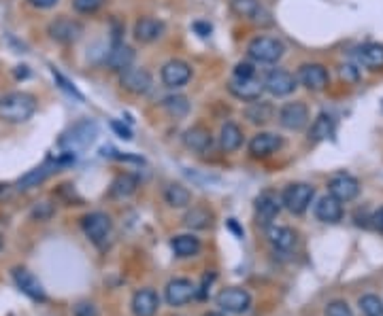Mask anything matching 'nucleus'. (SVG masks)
Masks as SVG:
<instances>
[{
	"instance_id": "nucleus-1",
	"label": "nucleus",
	"mask_w": 383,
	"mask_h": 316,
	"mask_svg": "<svg viewBox=\"0 0 383 316\" xmlns=\"http://www.w3.org/2000/svg\"><path fill=\"white\" fill-rule=\"evenodd\" d=\"M36 111V98L26 92H11L0 98V119L9 123H24Z\"/></svg>"
},
{
	"instance_id": "nucleus-2",
	"label": "nucleus",
	"mask_w": 383,
	"mask_h": 316,
	"mask_svg": "<svg viewBox=\"0 0 383 316\" xmlns=\"http://www.w3.org/2000/svg\"><path fill=\"white\" fill-rule=\"evenodd\" d=\"M96 136H98V123L94 119H82V121H77L69 132L62 134L58 144H60V149L77 153V151L88 149L96 140Z\"/></svg>"
},
{
	"instance_id": "nucleus-3",
	"label": "nucleus",
	"mask_w": 383,
	"mask_h": 316,
	"mask_svg": "<svg viewBox=\"0 0 383 316\" xmlns=\"http://www.w3.org/2000/svg\"><path fill=\"white\" fill-rule=\"evenodd\" d=\"M284 53L286 45L275 36H256L247 47V55L258 64H277Z\"/></svg>"
},
{
	"instance_id": "nucleus-4",
	"label": "nucleus",
	"mask_w": 383,
	"mask_h": 316,
	"mask_svg": "<svg viewBox=\"0 0 383 316\" xmlns=\"http://www.w3.org/2000/svg\"><path fill=\"white\" fill-rule=\"evenodd\" d=\"M73 161H75V155L71 151H64L62 155L55 157V159H47L43 166L34 168V170H30L28 174H24L22 179H19L17 181V189H19V192H26V189H32L36 185H41L45 179H49L53 172H58L60 168H64V166H69Z\"/></svg>"
},
{
	"instance_id": "nucleus-5",
	"label": "nucleus",
	"mask_w": 383,
	"mask_h": 316,
	"mask_svg": "<svg viewBox=\"0 0 383 316\" xmlns=\"http://www.w3.org/2000/svg\"><path fill=\"white\" fill-rule=\"evenodd\" d=\"M313 196H315V189L311 185L292 183L284 189L281 200H284V208H288L292 215H305L313 202Z\"/></svg>"
},
{
	"instance_id": "nucleus-6",
	"label": "nucleus",
	"mask_w": 383,
	"mask_h": 316,
	"mask_svg": "<svg viewBox=\"0 0 383 316\" xmlns=\"http://www.w3.org/2000/svg\"><path fill=\"white\" fill-rule=\"evenodd\" d=\"M82 227H84V234L90 238V242H94L96 246H105L109 236H111V229H113V221L107 213H90L82 219Z\"/></svg>"
},
{
	"instance_id": "nucleus-7",
	"label": "nucleus",
	"mask_w": 383,
	"mask_h": 316,
	"mask_svg": "<svg viewBox=\"0 0 383 316\" xmlns=\"http://www.w3.org/2000/svg\"><path fill=\"white\" fill-rule=\"evenodd\" d=\"M281 208H284V200L273 189H267L256 198V219L262 227L273 225V221L279 217Z\"/></svg>"
},
{
	"instance_id": "nucleus-8",
	"label": "nucleus",
	"mask_w": 383,
	"mask_h": 316,
	"mask_svg": "<svg viewBox=\"0 0 383 316\" xmlns=\"http://www.w3.org/2000/svg\"><path fill=\"white\" fill-rule=\"evenodd\" d=\"M215 304L228 314H243L251 308V295L245 289L230 287L217 295Z\"/></svg>"
},
{
	"instance_id": "nucleus-9",
	"label": "nucleus",
	"mask_w": 383,
	"mask_h": 316,
	"mask_svg": "<svg viewBox=\"0 0 383 316\" xmlns=\"http://www.w3.org/2000/svg\"><path fill=\"white\" fill-rule=\"evenodd\" d=\"M279 123L281 128H286L290 132H298L302 128H307L309 123V109L305 102H288L279 109Z\"/></svg>"
},
{
	"instance_id": "nucleus-10",
	"label": "nucleus",
	"mask_w": 383,
	"mask_h": 316,
	"mask_svg": "<svg viewBox=\"0 0 383 316\" xmlns=\"http://www.w3.org/2000/svg\"><path fill=\"white\" fill-rule=\"evenodd\" d=\"M49 36L53 40L62 45H71V43H77L79 38L84 34V26L77 22V19H71V17H58L49 24L47 28Z\"/></svg>"
},
{
	"instance_id": "nucleus-11",
	"label": "nucleus",
	"mask_w": 383,
	"mask_h": 316,
	"mask_svg": "<svg viewBox=\"0 0 383 316\" xmlns=\"http://www.w3.org/2000/svg\"><path fill=\"white\" fill-rule=\"evenodd\" d=\"M119 85H122L128 94H134V96H143L151 90L153 81H151V75L145 70V68H126L119 73Z\"/></svg>"
},
{
	"instance_id": "nucleus-12",
	"label": "nucleus",
	"mask_w": 383,
	"mask_h": 316,
	"mask_svg": "<svg viewBox=\"0 0 383 316\" xmlns=\"http://www.w3.org/2000/svg\"><path fill=\"white\" fill-rule=\"evenodd\" d=\"M298 83L305 85L309 92H324L330 83V75L328 68L321 64H302L298 68Z\"/></svg>"
},
{
	"instance_id": "nucleus-13",
	"label": "nucleus",
	"mask_w": 383,
	"mask_h": 316,
	"mask_svg": "<svg viewBox=\"0 0 383 316\" xmlns=\"http://www.w3.org/2000/svg\"><path fill=\"white\" fill-rule=\"evenodd\" d=\"M298 88V79L288 73V70H281V68H275L267 75L264 79V90L271 94V96H277V98H286L290 96L294 90Z\"/></svg>"
},
{
	"instance_id": "nucleus-14",
	"label": "nucleus",
	"mask_w": 383,
	"mask_h": 316,
	"mask_svg": "<svg viewBox=\"0 0 383 316\" xmlns=\"http://www.w3.org/2000/svg\"><path fill=\"white\" fill-rule=\"evenodd\" d=\"M328 192L334 196L338 202H351L360 196V181L351 174L338 172L330 179L328 183Z\"/></svg>"
},
{
	"instance_id": "nucleus-15",
	"label": "nucleus",
	"mask_w": 383,
	"mask_h": 316,
	"mask_svg": "<svg viewBox=\"0 0 383 316\" xmlns=\"http://www.w3.org/2000/svg\"><path fill=\"white\" fill-rule=\"evenodd\" d=\"M160 77H162V83L166 88L177 90V88H184L186 83L192 79V68H190L188 62H184V60H169L166 64L162 66Z\"/></svg>"
},
{
	"instance_id": "nucleus-16",
	"label": "nucleus",
	"mask_w": 383,
	"mask_h": 316,
	"mask_svg": "<svg viewBox=\"0 0 383 316\" xmlns=\"http://www.w3.org/2000/svg\"><path fill=\"white\" fill-rule=\"evenodd\" d=\"M194 295H196V287L192 280L188 278H175L166 285L164 289V300L169 306L173 308H179V306H186L188 302L194 300Z\"/></svg>"
},
{
	"instance_id": "nucleus-17",
	"label": "nucleus",
	"mask_w": 383,
	"mask_h": 316,
	"mask_svg": "<svg viewBox=\"0 0 383 316\" xmlns=\"http://www.w3.org/2000/svg\"><path fill=\"white\" fill-rule=\"evenodd\" d=\"M228 92L243 102H256L262 98V94H264V81H258L256 77H251V79H236L234 77L228 83Z\"/></svg>"
},
{
	"instance_id": "nucleus-18",
	"label": "nucleus",
	"mask_w": 383,
	"mask_h": 316,
	"mask_svg": "<svg viewBox=\"0 0 383 316\" xmlns=\"http://www.w3.org/2000/svg\"><path fill=\"white\" fill-rule=\"evenodd\" d=\"M284 146V138L273 132H260L249 140V155L256 159H264L277 153Z\"/></svg>"
},
{
	"instance_id": "nucleus-19",
	"label": "nucleus",
	"mask_w": 383,
	"mask_h": 316,
	"mask_svg": "<svg viewBox=\"0 0 383 316\" xmlns=\"http://www.w3.org/2000/svg\"><path fill=\"white\" fill-rule=\"evenodd\" d=\"M13 280H15L17 289L24 295H28L30 300H34V302H45L47 300L43 285L38 282V278L32 272H28L26 267H15L13 269Z\"/></svg>"
},
{
	"instance_id": "nucleus-20",
	"label": "nucleus",
	"mask_w": 383,
	"mask_h": 316,
	"mask_svg": "<svg viewBox=\"0 0 383 316\" xmlns=\"http://www.w3.org/2000/svg\"><path fill=\"white\" fill-rule=\"evenodd\" d=\"M184 144H186V149H190L198 155H205L211 151L213 136L205 125H192V128H188L184 132Z\"/></svg>"
},
{
	"instance_id": "nucleus-21",
	"label": "nucleus",
	"mask_w": 383,
	"mask_h": 316,
	"mask_svg": "<svg viewBox=\"0 0 383 316\" xmlns=\"http://www.w3.org/2000/svg\"><path fill=\"white\" fill-rule=\"evenodd\" d=\"M267 238L277 252H292L298 242V234L292 227H286V225H269Z\"/></svg>"
},
{
	"instance_id": "nucleus-22",
	"label": "nucleus",
	"mask_w": 383,
	"mask_h": 316,
	"mask_svg": "<svg viewBox=\"0 0 383 316\" xmlns=\"http://www.w3.org/2000/svg\"><path fill=\"white\" fill-rule=\"evenodd\" d=\"M164 28H166L164 22H160V19H156V17H140L134 22L132 34H134V38L138 40V43L149 45L164 34Z\"/></svg>"
},
{
	"instance_id": "nucleus-23",
	"label": "nucleus",
	"mask_w": 383,
	"mask_h": 316,
	"mask_svg": "<svg viewBox=\"0 0 383 316\" xmlns=\"http://www.w3.org/2000/svg\"><path fill=\"white\" fill-rule=\"evenodd\" d=\"M132 62H134V49L130 45H126L124 40H117V43L111 45V49L107 53V66L113 73H122V70L130 68Z\"/></svg>"
},
{
	"instance_id": "nucleus-24",
	"label": "nucleus",
	"mask_w": 383,
	"mask_h": 316,
	"mask_svg": "<svg viewBox=\"0 0 383 316\" xmlns=\"http://www.w3.org/2000/svg\"><path fill=\"white\" fill-rule=\"evenodd\" d=\"M313 213L317 217V221L321 223H338L343 219V202H338L334 196H324V198H319L315 208H313Z\"/></svg>"
},
{
	"instance_id": "nucleus-25",
	"label": "nucleus",
	"mask_w": 383,
	"mask_h": 316,
	"mask_svg": "<svg viewBox=\"0 0 383 316\" xmlns=\"http://www.w3.org/2000/svg\"><path fill=\"white\" fill-rule=\"evenodd\" d=\"M160 298L153 289H138L132 295V312L134 316H153L158 312Z\"/></svg>"
},
{
	"instance_id": "nucleus-26",
	"label": "nucleus",
	"mask_w": 383,
	"mask_h": 316,
	"mask_svg": "<svg viewBox=\"0 0 383 316\" xmlns=\"http://www.w3.org/2000/svg\"><path fill=\"white\" fill-rule=\"evenodd\" d=\"M240 144H243V132L236 123L228 121L221 125L219 130V149L224 153H234L240 149Z\"/></svg>"
},
{
	"instance_id": "nucleus-27",
	"label": "nucleus",
	"mask_w": 383,
	"mask_h": 316,
	"mask_svg": "<svg viewBox=\"0 0 383 316\" xmlns=\"http://www.w3.org/2000/svg\"><path fill=\"white\" fill-rule=\"evenodd\" d=\"M171 248L175 252V257L179 259H190V257H196L200 248H203V244H200V240L192 234H184V236H175L171 240Z\"/></svg>"
},
{
	"instance_id": "nucleus-28",
	"label": "nucleus",
	"mask_w": 383,
	"mask_h": 316,
	"mask_svg": "<svg viewBox=\"0 0 383 316\" xmlns=\"http://www.w3.org/2000/svg\"><path fill=\"white\" fill-rule=\"evenodd\" d=\"M360 64L369 70H381L383 68V45L379 43H367L358 49Z\"/></svg>"
},
{
	"instance_id": "nucleus-29",
	"label": "nucleus",
	"mask_w": 383,
	"mask_h": 316,
	"mask_svg": "<svg viewBox=\"0 0 383 316\" xmlns=\"http://www.w3.org/2000/svg\"><path fill=\"white\" fill-rule=\"evenodd\" d=\"M245 119L249 121V123H254V125H264V123H269L271 119H273V115H275V107L271 102H264V100H256V102H251L249 107L245 109Z\"/></svg>"
},
{
	"instance_id": "nucleus-30",
	"label": "nucleus",
	"mask_w": 383,
	"mask_h": 316,
	"mask_svg": "<svg viewBox=\"0 0 383 316\" xmlns=\"http://www.w3.org/2000/svg\"><path fill=\"white\" fill-rule=\"evenodd\" d=\"M334 134V119L328 113H319L315 117V121L311 123V130H309V140L311 142H321Z\"/></svg>"
},
{
	"instance_id": "nucleus-31",
	"label": "nucleus",
	"mask_w": 383,
	"mask_h": 316,
	"mask_svg": "<svg viewBox=\"0 0 383 316\" xmlns=\"http://www.w3.org/2000/svg\"><path fill=\"white\" fill-rule=\"evenodd\" d=\"M136 187H138V179L134 174H119L115 176V181L111 183V189H109V196L111 198H119V200H124V198H130L134 192H136Z\"/></svg>"
},
{
	"instance_id": "nucleus-32",
	"label": "nucleus",
	"mask_w": 383,
	"mask_h": 316,
	"mask_svg": "<svg viewBox=\"0 0 383 316\" xmlns=\"http://www.w3.org/2000/svg\"><path fill=\"white\" fill-rule=\"evenodd\" d=\"M211 223H213V213L207 206H194L184 217V225L190 229H209Z\"/></svg>"
},
{
	"instance_id": "nucleus-33",
	"label": "nucleus",
	"mask_w": 383,
	"mask_h": 316,
	"mask_svg": "<svg viewBox=\"0 0 383 316\" xmlns=\"http://www.w3.org/2000/svg\"><path fill=\"white\" fill-rule=\"evenodd\" d=\"M164 200L171 208H186L192 202V194L188 187L179 185V183H171L164 189Z\"/></svg>"
},
{
	"instance_id": "nucleus-34",
	"label": "nucleus",
	"mask_w": 383,
	"mask_h": 316,
	"mask_svg": "<svg viewBox=\"0 0 383 316\" xmlns=\"http://www.w3.org/2000/svg\"><path fill=\"white\" fill-rule=\"evenodd\" d=\"M230 11L236 17L256 19L262 13V5L258 3V0H230Z\"/></svg>"
},
{
	"instance_id": "nucleus-35",
	"label": "nucleus",
	"mask_w": 383,
	"mask_h": 316,
	"mask_svg": "<svg viewBox=\"0 0 383 316\" xmlns=\"http://www.w3.org/2000/svg\"><path fill=\"white\" fill-rule=\"evenodd\" d=\"M162 107H164V111H166L171 117H175V119L186 117V115L190 113V102H188V98H186V96H179V94L164 98Z\"/></svg>"
},
{
	"instance_id": "nucleus-36",
	"label": "nucleus",
	"mask_w": 383,
	"mask_h": 316,
	"mask_svg": "<svg viewBox=\"0 0 383 316\" xmlns=\"http://www.w3.org/2000/svg\"><path fill=\"white\" fill-rule=\"evenodd\" d=\"M360 310L365 316H383V302L377 298V295L369 293L360 298Z\"/></svg>"
},
{
	"instance_id": "nucleus-37",
	"label": "nucleus",
	"mask_w": 383,
	"mask_h": 316,
	"mask_svg": "<svg viewBox=\"0 0 383 316\" xmlns=\"http://www.w3.org/2000/svg\"><path fill=\"white\" fill-rule=\"evenodd\" d=\"M51 75H53V79H55V83H58V85H60V90H64L69 96H73V98H77L79 102H84L86 98H84V94L82 92H79L77 88H75V83H71L62 73H60V70H55L53 66H51Z\"/></svg>"
},
{
	"instance_id": "nucleus-38",
	"label": "nucleus",
	"mask_w": 383,
	"mask_h": 316,
	"mask_svg": "<svg viewBox=\"0 0 383 316\" xmlns=\"http://www.w3.org/2000/svg\"><path fill=\"white\" fill-rule=\"evenodd\" d=\"M326 316H354L351 308L347 306V302L343 300H334L326 306Z\"/></svg>"
},
{
	"instance_id": "nucleus-39",
	"label": "nucleus",
	"mask_w": 383,
	"mask_h": 316,
	"mask_svg": "<svg viewBox=\"0 0 383 316\" xmlns=\"http://www.w3.org/2000/svg\"><path fill=\"white\" fill-rule=\"evenodd\" d=\"M105 5V0H73V7H75V11H79V13H96L100 7Z\"/></svg>"
},
{
	"instance_id": "nucleus-40",
	"label": "nucleus",
	"mask_w": 383,
	"mask_h": 316,
	"mask_svg": "<svg viewBox=\"0 0 383 316\" xmlns=\"http://www.w3.org/2000/svg\"><path fill=\"white\" fill-rule=\"evenodd\" d=\"M51 215H53V206L49 202H41L32 208V219H36V221H47Z\"/></svg>"
},
{
	"instance_id": "nucleus-41",
	"label": "nucleus",
	"mask_w": 383,
	"mask_h": 316,
	"mask_svg": "<svg viewBox=\"0 0 383 316\" xmlns=\"http://www.w3.org/2000/svg\"><path fill=\"white\" fill-rule=\"evenodd\" d=\"M234 77L236 79H251V77H256V66L251 64V62H238V64L234 66Z\"/></svg>"
},
{
	"instance_id": "nucleus-42",
	"label": "nucleus",
	"mask_w": 383,
	"mask_h": 316,
	"mask_svg": "<svg viewBox=\"0 0 383 316\" xmlns=\"http://www.w3.org/2000/svg\"><path fill=\"white\" fill-rule=\"evenodd\" d=\"M338 75L345 83H358V79H360V70L354 64H343L338 68Z\"/></svg>"
},
{
	"instance_id": "nucleus-43",
	"label": "nucleus",
	"mask_w": 383,
	"mask_h": 316,
	"mask_svg": "<svg viewBox=\"0 0 383 316\" xmlns=\"http://www.w3.org/2000/svg\"><path fill=\"white\" fill-rule=\"evenodd\" d=\"M111 130L124 140H132V130L128 128V125H124L122 121H111Z\"/></svg>"
},
{
	"instance_id": "nucleus-44",
	"label": "nucleus",
	"mask_w": 383,
	"mask_h": 316,
	"mask_svg": "<svg viewBox=\"0 0 383 316\" xmlns=\"http://www.w3.org/2000/svg\"><path fill=\"white\" fill-rule=\"evenodd\" d=\"M75 316H98V310L90 302H82L75 306Z\"/></svg>"
},
{
	"instance_id": "nucleus-45",
	"label": "nucleus",
	"mask_w": 383,
	"mask_h": 316,
	"mask_svg": "<svg viewBox=\"0 0 383 316\" xmlns=\"http://www.w3.org/2000/svg\"><path fill=\"white\" fill-rule=\"evenodd\" d=\"M107 157H113V159H119V161H132V163H145V159L143 157H136V155H122L119 151H113V149H109V153L107 151H103Z\"/></svg>"
},
{
	"instance_id": "nucleus-46",
	"label": "nucleus",
	"mask_w": 383,
	"mask_h": 316,
	"mask_svg": "<svg viewBox=\"0 0 383 316\" xmlns=\"http://www.w3.org/2000/svg\"><path fill=\"white\" fill-rule=\"evenodd\" d=\"M194 30H196V32H198L200 36H209L213 28H211V24H205V22H196V24H194Z\"/></svg>"
},
{
	"instance_id": "nucleus-47",
	"label": "nucleus",
	"mask_w": 383,
	"mask_h": 316,
	"mask_svg": "<svg viewBox=\"0 0 383 316\" xmlns=\"http://www.w3.org/2000/svg\"><path fill=\"white\" fill-rule=\"evenodd\" d=\"M30 5L38 9H51L53 5H58V0H30Z\"/></svg>"
},
{
	"instance_id": "nucleus-48",
	"label": "nucleus",
	"mask_w": 383,
	"mask_h": 316,
	"mask_svg": "<svg viewBox=\"0 0 383 316\" xmlns=\"http://www.w3.org/2000/svg\"><path fill=\"white\" fill-rule=\"evenodd\" d=\"M373 225L379 229V231H383V206L377 210V213L373 215Z\"/></svg>"
},
{
	"instance_id": "nucleus-49",
	"label": "nucleus",
	"mask_w": 383,
	"mask_h": 316,
	"mask_svg": "<svg viewBox=\"0 0 383 316\" xmlns=\"http://www.w3.org/2000/svg\"><path fill=\"white\" fill-rule=\"evenodd\" d=\"M15 77H17V79H22V77H28V66H24V70H19V66H17V70H15Z\"/></svg>"
},
{
	"instance_id": "nucleus-50",
	"label": "nucleus",
	"mask_w": 383,
	"mask_h": 316,
	"mask_svg": "<svg viewBox=\"0 0 383 316\" xmlns=\"http://www.w3.org/2000/svg\"><path fill=\"white\" fill-rule=\"evenodd\" d=\"M205 316H224V314H219V312H209V314H205Z\"/></svg>"
},
{
	"instance_id": "nucleus-51",
	"label": "nucleus",
	"mask_w": 383,
	"mask_h": 316,
	"mask_svg": "<svg viewBox=\"0 0 383 316\" xmlns=\"http://www.w3.org/2000/svg\"><path fill=\"white\" fill-rule=\"evenodd\" d=\"M3 246H5V238L0 236V250H3Z\"/></svg>"
},
{
	"instance_id": "nucleus-52",
	"label": "nucleus",
	"mask_w": 383,
	"mask_h": 316,
	"mask_svg": "<svg viewBox=\"0 0 383 316\" xmlns=\"http://www.w3.org/2000/svg\"><path fill=\"white\" fill-rule=\"evenodd\" d=\"M0 192H3V185H0Z\"/></svg>"
}]
</instances>
